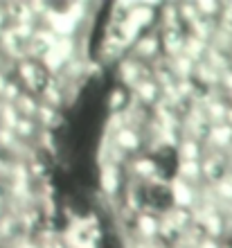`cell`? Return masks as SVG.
I'll return each instance as SVG.
<instances>
[{"label":"cell","instance_id":"1","mask_svg":"<svg viewBox=\"0 0 232 248\" xmlns=\"http://www.w3.org/2000/svg\"><path fill=\"white\" fill-rule=\"evenodd\" d=\"M129 54L133 57V59L140 61V63H151V61H155L162 54L160 34H158L154 27H151L149 32H144L140 39H138L136 43L131 46Z\"/></svg>","mask_w":232,"mask_h":248},{"label":"cell","instance_id":"2","mask_svg":"<svg viewBox=\"0 0 232 248\" xmlns=\"http://www.w3.org/2000/svg\"><path fill=\"white\" fill-rule=\"evenodd\" d=\"M140 61L133 59L131 54H126L122 61H117L113 68H115V81L117 86H122L126 91H131L133 86L140 81Z\"/></svg>","mask_w":232,"mask_h":248},{"label":"cell","instance_id":"3","mask_svg":"<svg viewBox=\"0 0 232 248\" xmlns=\"http://www.w3.org/2000/svg\"><path fill=\"white\" fill-rule=\"evenodd\" d=\"M131 99L142 106L154 108V104L160 99V88H158V84H155L154 79H140V81L131 88Z\"/></svg>","mask_w":232,"mask_h":248},{"label":"cell","instance_id":"4","mask_svg":"<svg viewBox=\"0 0 232 248\" xmlns=\"http://www.w3.org/2000/svg\"><path fill=\"white\" fill-rule=\"evenodd\" d=\"M39 106H41V99L36 97V95H32V93L23 91V95H20L16 102H14V108L18 111L20 118H36V113H39Z\"/></svg>","mask_w":232,"mask_h":248},{"label":"cell","instance_id":"5","mask_svg":"<svg viewBox=\"0 0 232 248\" xmlns=\"http://www.w3.org/2000/svg\"><path fill=\"white\" fill-rule=\"evenodd\" d=\"M203 142H196V140H189V138H183L178 147H176V158L178 160H196L199 163L203 158Z\"/></svg>","mask_w":232,"mask_h":248},{"label":"cell","instance_id":"6","mask_svg":"<svg viewBox=\"0 0 232 248\" xmlns=\"http://www.w3.org/2000/svg\"><path fill=\"white\" fill-rule=\"evenodd\" d=\"M131 104V91H126V88H122V86H113L108 93V102H106V106H108V113H122L126 106Z\"/></svg>","mask_w":232,"mask_h":248},{"label":"cell","instance_id":"7","mask_svg":"<svg viewBox=\"0 0 232 248\" xmlns=\"http://www.w3.org/2000/svg\"><path fill=\"white\" fill-rule=\"evenodd\" d=\"M194 65L196 63H194L189 57H185V54H176V57L169 59V70H171V75L176 77V81H178V79H192Z\"/></svg>","mask_w":232,"mask_h":248}]
</instances>
